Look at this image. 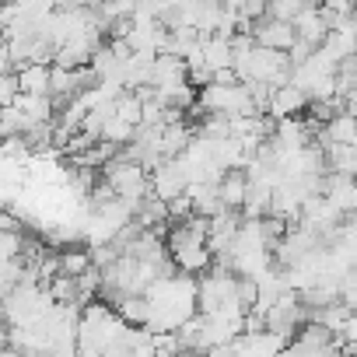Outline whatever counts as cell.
<instances>
[{
	"label": "cell",
	"mask_w": 357,
	"mask_h": 357,
	"mask_svg": "<svg viewBox=\"0 0 357 357\" xmlns=\"http://www.w3.org/2000/svg\"><path fill=\"white\" fill-rule=\"evenodd\" d=\"M116 116L119 119H126V123H133V126H140L144 123V102H140V95L137 91H123L119 98H116Z\"/></svg>",
	"instance_id": "11"
},
{
	"label": "cell",
	"mask_w": 357,
	"mask_h": 357,
	"mask_svg": "<svg viewBox=\"0 0 357 357\" xmlns=\"http://www.w3.org/2000/svg\"><path fill=\"white\" fill-rule=\"evenodd\" d=\"M308 105H312V95H308V91H301L298 84H284V88H277L273 98H270V116H273V119H291V116L305 112Z\"/></svg>",
	"instance_id": "5"
},
{
	"label": "cell",
	"mask_w": 357,
	"mask_h": 357,
	"mask_svg": "<svg viewBox=\"0 0 357 357\" xmlns=\"http://www.w3.org/2000/svg\"><path fill=\"white\" fill-rule=\"evenodd\" d=\"M256 36V46H266V50H280V53H291V46L298 43V32H294V22H280V18H263L256 22L252 29Z\"/></svg>",
	"instance_id": "3"
},
{
	"label": "cell",
	"mask_w": 357,
	"mask_h": 357,
	"mask_svg": "<svg viewBox=\"0 0 357 357\" xmlns=\"http://www.w3.org/2000/svg\"><path fill=\"white\" fill-rule=\"evenodd\" d=\"M102 178L116 190V197H123L137 214H140V204L151 197V175L140 161H126V158H116L102 168Z\"/></svg>",
	"instance_id": "1"
},
{
	"label": "cell",
	"mask_w": 357,
	"mask_h": 357,
	"mask_svg": "<svg viewBox=\"0 0 357 357\" xmlns=\"http://www.w3.org/2000/svg\"><path fill=\"white\" fill-rule=\"evenodd\" d=\"M326 165L336 175H350L357 178V147L354 144H329L326 147Z\"/></svg>",
	"instance_id": "10"
},
{
	"label": "cell",
	"mask_w": 357,
	"mask_h": 357,
	"mask_svg": "<svg viewBox=\"0 0 357 357\" xmlns=\"http://www.w3.org/2000/svg\"><path fill=\"white\" fill-rule=\"evenodd\" d=\"M312 53H315V46H308V43H301V39H298V43L291 46V53H287V56H291V63L298 67V63H305Z\"/></svg>",
	"instance_id": "14"
},
{
	"label": "cell",
	"mask_w": 357,
	"mask_h": 357,
	"mask_svg": "<svg viewBox=\"0 0 357 357\" xmlns=\"http://www.w3.org/2000/svg\"><path fill=\"white\" fill-rule=\"evenodd\" d=\"M204 60L207 67L218 70H235V46L225 36H204Z\"/></svg>",
	"instance_id": "8"
},
{
	"label": "cell",
	"mask_w": 357,
	"mask_h": 357,
	"mask_svg": "<svg viewBox=\"0 0 357 357\" xmlns=\"http://www.w3.org/2000/svg\"><path fill=\"white\" fill-rule=\"evenodd\" d=\"M354 211H357V204H354Z\"/></svg>",
	"instance_id": "17"
},
{
	"label": "cell",
	"mask_w": 357,
	"mask_h": 357,
	"mask_svg": "<svg viewBox=\"0 0 357 357\" xmlns=\"http://www.w3.org/2000/svg\"><path fill=\"white\" fill-rule=\"evenodd\" d=\"M186 190H190V172H186V165L178 158H168V161H161L151 172V193L161 197L165 204H172L175 197H183Z\"/></svg>",
	"instance_id": "2"
},
{
	"label": "cell",
	"mask_w": 357,
	"mask_h": 357,
	"mask_svg": "<svg viewBox=\"0 0 357 357\" xmlns=\"http://www.w3.org/2000/svg\"><path fill=\"white\" fill-rule=\"evenodd\" d=\"M249 175L242 172V168H235V172H228L225 178H221V204L228 207V211H245V200H249Z\"/></svg>",
	"instance_id": "7"
},
{
	"label": "cell",
	"mask_w": 357,
	"mask_h": 357,
	"mask_svg": "<svg viewBox=\"0 0 357 357\" xmlns=\"http://www.w3.org/2000/svg\"><path fill=\"white\" fill-rule=\"evenodd\" d=\"M175 357H207V350H178Z\"/></svg>",
	"instance_id": "15"
},
{
	"label": "cell",
	"mask_w": 357,
	"mask_h": 357,
	"mask_svg": "<svg viewBox=\"0 0 357 357\" xmlns=\"http://www.w3.org/2000/svg\"><path fill=\"white\" fill-rule=\"evenodd\" d=\"M294 32H298V39L301 43H308V46H322L326 39H329V22H326V15H322V8H305L298 18H294Z\"/></svg>",
	"instance_id": "6"
},
{
	"label": "cell",
	"mask_w": 357,
	"mask_h": 357,
	"mask_svg": "<svg viewBox=\"0 0 357 357\" xmlns=\"http://www.w3.org/2000/svg\"><path fill=\"white\" fill-rule=\"evenodd\" d=\"M22 98V81H18V70H11V74H4L0 77V105H15Z\"/></svg>",
	"instance_id": "13"
},
{
	"label": "cell",
	"mask_w": 357,
	"mask_h": 357,
	"mask_svg": "<svg viewBox=\"0 0 357 357\" xmlns=\"http://www.w3.org/2000/svg\"><path fill=\"white\" fill-rule=\"evenodd\" d=\"M22 95H50L53 88V63H25L18 70Z\"/></svg>",
	"instance_id": "9"
},
{
	"label": "cell",
	"mask_w": 357,
	"mask_h": 357,
	"mask_svg": "<svg viewBox=\"0 0 357 357\" xmlns=\"http://www.w3.org/2000/svg\"><path fill=\"white\" fill-rule=\"evenodd\" d=\"M4 4H18V0H4Z\"/></svg>",
	"instance_id": "16"
},
{
	"label": "cell",
	"mask_w": 357,
	"mask_h": 357,
	"mask_svg": "<svg viewBox=\"0 0 357 357\" xmlns=\"http://www.w3.org/2000/svg\"><path fill=\"white\" fill-rule=\"evenodd\" d=\"M158 91H175V88H183V84H190V63L183 60V56H172V53H165V56H158V63H154V81H151Z\"/></svg>",
	"instance_id": "4"
},
{
	"label": "cell",
	"mask_w": 357,
	"mask_h": 357,
	"mask_svg": "<svg viewBox=\"0 0 357 357\" xmlns=\"http://www.w3.org/2000/svg\"><path fill=\"white\" fill-rule=\"evenodd\" d=\"M60 259H63V273H70V277H84L95 266V256L84 249H67V252H60Z\"/></svg>",
	"instance_id": "12"
}]
</instances>
